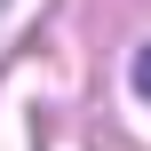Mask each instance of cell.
Wrapping results in <instances>:
<instances>
[{
	"instance_id": "obj_1",
	"label": "cell",
	"mask_w": 151,
	"mask_h": 151,
	"mask_svg": "<svg viewBox=\"0 0 151 151\" xmlns=\"http://www.w3.org/2000/svg\"><path fill=\"white\" fill-rule=\"evenodd\" d=\"M127 80H135V96H151V48H135V64H127Z\"/></svg>"
}]
</instances>
